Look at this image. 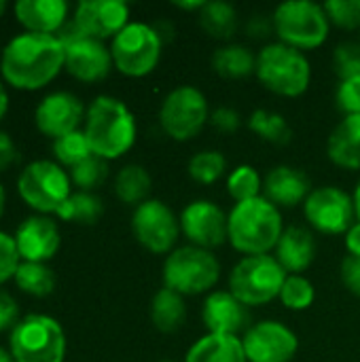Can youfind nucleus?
<instances>
[{
	"mask_svg": "<svg viewBox=\"0 0 360 362\" xmlns=\"http://www.w3.org/2000/svg\"><path fill=\"white\" fill-rule=\"evenodd\" d=\"M64 59L66 49L57 34L23 32L4 47L0 70L17 89H40L57 76Z\"/></svg>",
	"mask_w": 360,
	"mask_h": 362,
	"instance_id": "1",
	"label": "nucleus"
},
{
	"mask_svg": "<svg viewBox=\"0 0 360 362\" xmlns=\"http://www.w3.org/2000/svg\"><path fill=\"white\" fill-rule=\"evenodd\" d=\"M255 72L265 89L282 98L303 95L312 81V66L306 53L280 40L259 51Z\"/></svg>",
	"mask_w": 360,
	"mask_h": 362,
	"instance_id": "4",
	"label": "nucleus"
},
{
	"mask_svg": "<svg viewBox=\"0 0 360 362\" xmlns=\"http://www.w3.org/2000/svg\"><path fill=\"white\" fill-rule=\"evenodd\" d=\"M272 21L278 40L299 51L318 49L331 30L325 6L312 0H286L278 4Z\"/></svg>",
	"mask_w": 360,
	"mask_h": 362,
	"instance_id": "5",
	"label": "nucleus"
},
{
	"mask_svg": "<svg viewBox=\"0 0 360 362\" xmlns=\"http://www.w3.org/2000/svg\"><path fill=\"white\" fill-rule=\"evenodd\" d=\"M248 127L265 142L272 144H286L293 138V129L289 127L286 119L280 112H272V110H255L248 119Z\"/></svg>",
	"mask_w": 360,
	"mask_h": 362,
	"instance_id": "32",
	"label": "nucleus"
},
{
	"mask_svg": "<svg viewBox=\"0 0 360 362\" xmlns=\"http://www.w3.org/2000/svg\"><path fill=\"white\" fill-rule=\"evenodd\" d=\"M335 102H337V108L344 112V117L360 115V74L339 81L337 91H335Z\"/></svg>",
	"mask_w": 360,
	"mask_h": 362,
	"instance_id": "40",
	"label": "nucleus"
},
{
	"mask_svg": "<svg viewBox=\"0 0 360 362\" xmlns=\"http://www.w3.org/2000/svg\"><path fill=\"white\" fill-rule=\"evenodd\" d=\"M339 276H342L344 286L352 295L360 297V257L346 255V259L342 261V267H339Z\"/></svg>",
	"mask_w": 360,
	"mask_h": 362,
	"instance_id": "42",
	"label": "nucleus"
},
{
	"mask_svg": "<svg viewBox=\"0 0 360 362\" xmlns=\"http://www.w3.org/2000/svg\"><path fill=\"white\" fill-rule=\"evenodd\" d=\"M151 320L153 327L161 333L178 331L187 320V305L185 297L172 288H159L151 301Z\"/></svg>",
	"mask_w": 360,
	"mask_h": 362,
	"instance_id": "26",
	"label": "nucleus"
},
{
	"mask_svg": "<svg viewBox=\"0 0 360 362\" xmlns=\"http://www.w3.org/2000/svg\"><path fill=\"white\" fill-rule=\"evenodd\" d=\"M286 276L274 255L242 257L229 274V291L246 308L267 305L280 297Z\"/></svg>",
	"mask_w": 360,
	"mask_h": 362,
	"instance_id": "8",
	"label": "nucleus"
},
{
	"mask_svg": "<svg viewBox=\"0 0 360 362\" xmlns=\"http://www.w3.org/2000/svg\"><path fill=\"white\" fill-rule=\"evenodd\" d=\"M15 161H17V146L11 140V136L0 129V172L11 168Z\"/></svg>",
	"mask_w": 360,
	"mask_h": 362,
	"instance_id": "45",
	"label": "nucleus"
},
{
	"mask_svg": "<svg viewBox=\"0 0 360 362\" xmlns=\"http://www.w3.org/2000/svg\"><path fill=\"white\" fill-rule=\"evenodd\" d=\"M85 136L91 153L110 161L125 155L136 142L134 112L112 95H98L85 115Z\"/></svg>",
	"mask_w": 360,
	"mask_h": 362,
	"instance_id": "3",
	"label": "nucleus"
},
{
	"mask_svg": "<svg viewBox=\"0 0 360 362\" xmlns=\"http://www.w3.org/2000/svg\"><path fill=\"white\" fill-rule=\"evenodd\" d=\"M57 38L64 42L66 49V59L64 68L79 81L85 83H95L108 76L112 64V53L104 45V40L85 36L76 23H66L59 32Z\"/></svg>",
	"mask_w": 360,
	"mask_h": 362,
	"instance_id": "12",
	"label": "nucleus"
},
{
	"mask_svg": "<svg viewBox=\"0 0 360 362\" xmlns=\"http://www.w3.org/2000/svg\"><path fill=\"white\" fill-rule=\"evenodd\" d=\"M210 123H212L214 129H219L223 134H233V132H238V127L242 123V117L233 108L223 106V108H216L210 115Z\"/></svg>",
	"mask_w": 360,
	"mask_h": 362,
	"instance_id": "43",
	"label": "nucleus"
},
{
	"mask_svg": "<svg viewBox=\"0 0 360 362\" xmlns=\"http://www.w3.org/2000/svg\"><path fill=\"white\" fill-rule=\"evenodd\" d=\"M316 240L312 235V231H308L306 227H286L278 246H276V261L284 267L286 274H299L303 276V272L314 263L316 259Z\"/></svg>",
	"mask_w": 360,
	"mask_h": 362,
	"instance_id": "22",
	"label": "nucleus"
},
{
	"mask_svg": "<svg viewBox=\"0 0 360 362\" xmlns=\"http://www.w3.org/2000/svg\"><path fill=\"white\" fill-rule=\"evenodd\" d=\"M202 320L208 333L236 335L246 333L250 325V308H246L231 291H212L202 308Z\"/></svg>",
	"mask_w": 360,
	"mask_h": 362,
	"instance_id": "19",
	"label": "nucleus"
},
{
	"mask_svg": "<svg viewBox=\"0 0 360 362\" xmlns=\"http://www.w3.org/2000/svg\"><path fill=\"white\" fill-rule=\"evenodd\" d=\"M4 11H6V2H4V0H0V15H2Z\"/></svg>",
	"mask_w": 360,
	"mask_h": 362,
	"instance_id": "53",
	"label": "nucleus"
},
{
	"mask_svg": "<svg viewBox=\"0 0 360 362\" xmlns=\"http://www.w3.org/2000/svg\"><path fill=\"white\" fill-rule=\"evenodd\" d=\"M176 6L185 11H202L206 6V0H195V2H176Z\"/></svg>",
	"mask_w": 360,
	"mask_h": 362,
	"instance_id": "48",
	"label": "nucleus"
},
{
	"mask_svg": "<svg viewBox=\"0 0 360 362\" xmlns=\"http://www.w3.org/2000/svg\"><path fill=\"white\" fill-rule=\"evenodd\" d=\"M282 305L291 312H303L308 310L314 299H316V288L314 284L306 278V276H299V274H289L284 284H282V291H280V297Z\"/></svg>",
	"mask_w": 360,
	"mask_h": 362,
	"instance_id": "36",
	"label": "nucleus"
},
{
	"mask_svg": "<svg viewBox=\"0 0 360 362\" xmlns=\"http://www.w3.org/2000/svg\"><path fill=\"white\" fill-rule=\"evenodd\" d=\"M210 121V108L206 95L193 85H180L172 89L159 108V123L166 136L178 142L195 138Z\"/></svg>",
	"mask_w": 360,
	"mask_h": 362,
	"instance_id": "11",
	"label": "nucleus"
},
{
	"mask_svg": "<svg viewBox=\"0 0 360 362\" xmlns=\"http://www.w3.org/2000/svg\"><path fill=\"white\" fill-rule=\"evenodd\" d=\"M333 70L339 76V81L344 78H352L360 74V40H346L342 45L335 47L333 51Z\"/></svg>",
	"mask_w": 360,
	"mask_h": 362,
	"instance_id": "39",
	"label": "nucleus"
},
{
	"mask_svg": "<svg viewBox=\"0 0 360 362\" xmlns=\"http://www.w3.org/2000/svg\"><path fill=\"white\" fill-rule=\"evenodd\" d=\"M53 155H55L59 165H68L72 170L74 165H79L81 161H85L93 153H91V146L87 142L85 132L76 129V132H70V134L53 140Z\"/></svg>",
	"mask_w": 360,
	"mask_h": 362,
	"instance_id": "34",
	"label": "nucleus"
},
{
	"mask_svg": "<svg viewBox=\"0 0 360 362\" xmlns=\"http://www.w3.org/2000/svg\"><path fill=\"white\" fill-rule=\"evenodd\" d=\"M0 362H15V361H13L11 352H6L4 348H0Z\"/></svg>",
	"mask_w": 360,
	"mask_h": 362,
	"instance_id": "51",
	"label": "nucleus"
},
{
	"mask_svg": "<svg viewBox=\"0 0 360 362\" xmlns=\"http://www.w3.org/2000/svg\"><path fill=\"white\" fill-rule=\"evenodd\" d=\"M70 176L59 163L38 159L21 170L17 178V191L21 199L36 212L57 214V210L70 197Z\"/></svg>",
	"mask_w": 360,
	"mask_h": 362,
	"instance_id": "10",
	"label": "nucleus"
},
{
	"mask_svg": "<svg viewBox=\"0 0 360 362\" xmlns=\"http://www.w3.org/2000/svg\"><path fill=\"white\" fill-rule=\"evenodd\" d=\"M212 68L225 78H246L257 70V55L244 45H223L212 55Z\"/></svg>",
	"mask_w": 360,
	"mask_h": 362,
	"instance_id": "27",
	"label": "nucleus"
},
{
	"mask_svg": "<svg viewBox=\"0 0 360 362\" xmlns=\"http://www.w3.org/2000/svg\"><path fill=\"white\" fill-rule=\"evenodd\" d=\"M17 316H19L17 301L6 291L0 288V331H6V329L13 331V327L19 322Z\"/></svg>",
	"mask_w": 360,
	"mask_h": 362,
	"instance_id": "44",
	"label": "nucleus"
},
{
	"mask_svg": "<svg viewBox=\"0 0 360 362\" xmlns=\"http://www.w3.org/2000/svg\"><path fill=\"white\" fill-rule=\"evenodd\" d=\"M163 362H172V361H163Z\"/></svg>",
	"mask_w": 360,
	"mask_h": 362,
	"instance_id": "54",
	"label": "nucleus"
},
{
	"mask_svg": "<svg viewBox=\"0 0 360 362\" xmlns=\"http://www.w3.org/2000/svg\"><path fill=\"white\" fill-rule=\"evenodd\" d=\"M15 284L34 297H47L55 288V274L47 263L21 261L15 274Z\"/></svg>",
	"mask_w": 360,
	"mask_h": 362,
	"instance_id": "31",
	"label": "nucleus"
},
{
	"mask_svg": "<svg viewBox=\"0 0 360 362\" xmlns=\"http://www.w3.org/2000/svg\"><path fill=\"white\" fill-rule=\"evenodd\" d=\"M85 106L83 102L70 93V91H53L40 100L34 112L36 127L45 134L51 136L53 140L59 136H66L70 132L79 129V123L83 121Z\"/></svg>",
	"mask_w": 360,
	"mask_h": 362,
	"instance_id": "18",
	"label": "nucleus"
},
{
	"mask_svg": "<svg viewBox=\"0 0 360 362\" xmlns=\"http://www.w3.org/2000/svg\"><path fill=\"white\" fill-rule=\"evenodd\" d=\"M19 263H21V257H19L15 238L0 231V284L15 278Z\"/></svg>",
	"mask_w": 360,
	"mask_h": 362,
	"instance_id": "41",
	"label": "nucleus"
},
{
	"mask_svg": "<svg viewBox=\"0 0 360 362\" xmlns=\"http://www.w3.org/2000/svg\"><path fill=\"white\" fill-rule=\"evenodd\" d=\"M76 28L91 38H115L129 23V6L121 0H83L74 11Z\"/></svg>",
	"mask_w": 360,
	"mask_h": 362,
	"instance_id": "17",
	"label": "nucleus"
},
{
	"mask_svg": "<svg viewBox=\"0 0 360 362\" xmlns=\"http://www.w3.org/2000/svg\"><path fill=\"white\" fill-rule=\"evenodd\" d=\"M180 231L191 246L219 248L227 242V214L210 199H195L180 214Z\"/></svg>",
	"mask_w": 360,
	"mask_h": 362,
	"instance_id": "16",
	"label": "nucleus"
},
{
	"mask_svg": "<svg viewBox=\"0 0 360 362\" xmlns=\"http://www.w3.org/2000/svg\"><path fill=\"white\" fill-rule=\"evenodd\" d=\"M221 278V263L212 250L182 246L172 250L163 263V286L182 297L210 293Z\"/></svg>",
	"mask_w": 360,
	"mask_h": 362,
	"instance_id": "6",
	"label": "nucleus"
},
{
	"mask_svg": "<svg viewBox=\"0 0 360 362\" xmlns=\"http://www.w3.org/2000/svg\"><path fill=\"white\" fill-rule=\"evenodd\" d=\"M185 362H248L244 344L236 335L208 333L199 337L189 350Z\"/></svg>",
	"mask_w": 360,
	"mask_h": 362,
	"instance_id": "25",
	"label": "nucleus"
},
{
	"mask_svg": "<svg viewBox=\"0 0 360 362\" xmlns=\"http://www.w3.org/2000/svg\"><path fill=\"white\" fill-rule=\"evenodd\" d=\"M132 231L140 246L153 255H170L178 242L180 218L161 199H146L136 206L132 216Z\"/></svg>",
	"mask_w": 360,
	"mask_h": 362,
	"instance_id": "13",
	"label": "nucleus"
},
{
	"mask_svg": "<svg viewBox=\"0 0 360 362\" xmlns=\"http://www.w3.org/2000/svg\"><path fill=\"white\" fill-rule=\"evenodd\" d=\"M303 214L308 223L325 235H346V231L356 223L352 195L337 187L312 189L303 204Z\"/></svg>",
	"mask_w": 360,
	"mask_h": 362,
	"instance_id": "14",
	"label": "nucleus"
},
{
	"mask_svg": "<svg viewBox=\"0 0 360 362\" xmlns=\"http://www.w3.org/2000/svg\"><path fill=\"white\" fill-rule=\"evenodd\" d=\"M151 174L146 172V168L138 165V163H129L125 168L119 170L117 178H115V193L123 204H144L149 193H151Z\"/></svg>",
	"mask_w": 360,
	"mask_h": 362,
	"instance_id": "28",
	"label": "nucleus"
},
{
	"mask_svg": "<svg viewBox=\"0 0 360 362\" xmlns=\"http://www.w3.org/2000/svg\"><path fill=\"white\" fill-rule=\"evenodd\" d=\"M227 191L236 199V204L248 202V199L261 197L263 180H261L259 172L252 165L244 163V165H238V168H233L229 172V176H227Z\"/></svg>",
	"mask_w": 360,
	"mask_h": 362,
	"instance_id": "35",
	"label": "nucleus"
},
{
	"mask_svg": "<svg viewBox=\"0 0 360 362\" xmlns=\"http://www.w3.org/2000/svg\"><path fill=\"white\" fill-rule=\"evenodd\" d=\"M102 212H104V204L98 195L89 191H76V193H70V197L57 210V216L68 223L93 225L102 216Z\"/></svg>",
	"mask_w": 360,
	"mask_h": 362,
	"instance_id": "30",
	"label": "nucleus"
},
{
	"mask_svg": "<svg viewBox=\"0 0 360 362\" xmlns=\"http://www.w3.org/2000/svg\"><path fill=\"white\" fill-rule=\"evenodd\" d=\"M272 30H274V21L267 19V17H263V15H255V17L250 19V23H248V34L255 36V38H263V36H267Z\"/></svg>",
	"mask_w": 360,
	"mask_h": 362,
	"instance_id": "46",
	"label": "nucleus"
},
{
	"mask_svg": "<svg viewBox=\"0 0 360 362\" xmlns=\"http://www.w3.org/2000/svg\"><path fill=\"white\" fill-rule=\"evenodd\" d=\"M346 250H348V255L360 257V221H356L346 231Z\"/></svg>",
	"mask_w": 360,
	"mask_h": 362,
	"instance_id": "47",
	"label": "nucleus"
},
{
	"mask_svg": "<svg viewBox=\"0 0 360 362\" xmlns=\"http://www.w3.org/2000/svg\"><path fill=\"white\" fill-rule=\"evenodd\" d=\"M284 233L280 208L263 195L240 202L227 214V240L244 257L269 255Z\"/></svg>",
	"mask_w": 360,
	"mask_h": 362,
	"instance_id": "2",
	"label": "nucleus"
},
{
	"mask_svg": "<svg viewBox=\"0 0 360 362\" xmlns=\"http://www.w3.org/2000/svg\"><path fill=\"white\" fill-rule=\"evenodd\" d=\"M11 356L15 362H64L66 335L62 325L45 314H28L11 331Z\"/></svg>",
	"mask_w": 360,
	"mask_h": 362,
	"instance_id": "7",
	"label": "nucleus"
},
{
	"mask_svg": "<svg viewBox=\"0 0 360 362\" xmlns=\"http://www.w3.org/2000/svg\"><path fill=\"white\" fill-rule=\"evenodd\" d=\"M4 199H6V195H4V189H2V182H0V216L4 212Z\"/></svg>",
	"mask_w": 360,
	"mask_h": 362,
	"instance_id": "52",
	"label": "nucleus"
},
{
	"mask_svg": "<svg viewBox=\"0 0 360 362\" xmlns=\"http://www.w3.org/2000/svg\"><path fill=\"white\" fill-rule=\"evenodd\" d=\"M6 110H8V95H6V89H4V85L0 83V119L6 115Z\"/></svg>",
	"mask_w": 360,
	"mask_h": 362,
	"instance_id": "49",
	"label": "nucleus"
},
{
	"mask_svg": "<svg viewBox=\"0 0 360 362\" xmlns=\"http://www.w3.org/2000/svg\"><path fill=\"white\" fill-rule=\"evenodd\" d=\"M242 344L248 362H291L299 350L297 335L278 320L252 325L244 333Z\"/></svg>",
	"mask_w": 360,
	"mask_h": 362,
	"instance_id": "15",
	"label": "nucleus"
},
{
	"mask_svg": "<svg viewBox=\"0 0 360 362\" xmlns=\"http://www.w3.org/2000/svg\"><path fill=\"white\" fill-rule=\"evenodd\" d=\"M329 159L344 170H360V115L344 117L327 140Z\"/></svg>",
	"mask_w": 360,
	"mask_h": 362,
	"instance_id": "24",
	"label": "nucleus"
},
{
	"mask_svg": "<svg viewBox=\"0 0 360 362\" xmlns=\"http://www.w3.org/2000/svg\"><path fill=\"white\" fill-rule=\"evenodd\" d=\"M108 176V163L106 159L98 157V155H91L87 157L85 161H81L79 165H74L70 170V180L81 189V191H89L100 187Z\"/></svg>",
	"mask_w": 360,
	"mask_h": 362,
	"instance_id": "37",
	"label": "nucleus"
},
{
	"mask_svg": "<svg viewBox=\"0 0 360 362\" xmlns=\"http://www.w3.org/2000/svg\"><path fill=\"white\" fill-rule=\"evenodd\" d=\"M13 238L21 261H32V263H47L49 259H53V255L62 244L57 223L45 214L28 216L17 227Z\"/></svg>",
	"mask_w": 360,
	"mask_h": 362,
	"instance_id": "20",
	"label": "nucleus"
},
{
	"mask_svg": "<svg viewBox=\"0 0 360 362\" xmlns=\"http://www.w3.org/2000/svg\"><path fill=\"white\" fill-rule=\"evenodd\" d=\"M312 193V182L306 172L291 165H278L263 178V197L276 208H295L306 204Z\"/></svg>",
	"mask_w": 360,
	"mask_h": 362,
	"instance_id": "21",
	"label": "nucleus"
},
{
	"mask_svg": "<svg viewBox=\"0 0 360 362\" xmlns=\"http://www.w3.org/2000/svg\"><path fill=\"white\" fill-rule=\"evenodd\" d=\"M163 51V38L155 25L142 21H129L110 45L112 64L125 76H146L151 74Z\"/></svg>",
	"mask_w": 360,
	"mask_h": 362,
	"instance_id": "9",
	"label": "nucleus"
},
{
	"mask_svg": "<svg viewBox=\"0 0 360 362\" xmlns=\"http://www.w3.org/2000/svg\"><path fill=\"white\" fill-rule=\"evenodd\" d=\"M199 23L212 38L229 40L238 30V13L229 2L210 0L199 11Z\"/></svg>",
	"mask_w": 360,
	"mask_h": 362,
	"instance_id": "29",
	"label": "nucleus"
},
{
	"mask_svg": "<svg viewBox=\"0 0 360 362\" xmlns=\"http://www.w3.org/2000/svg\"><path fill=\"white\" fill-rule=\"evenodd\" d=\"M15 15L25 32L57 34L66 25L68 2L66 0H19Z\"/></svg>",
	"mask_w": 360,
	"mask_h": 362,
	"instance_id": "23",
	"label": "nucleus"
},
{
	"mask_svg": "<svg viewBox=\"0 0 360 362\" xmlns=\"http://www.w3.org/2000/svg\"><path fill=\"white\" fill-rule=\"evenodd\" d=\"M189 176L199 185H214L227 172V159L219 151H202L189 159Z\"/></svg>",
	"mask_w": 360,
	"mask_h": 362,
	"instance_id": "33",
	"label": "nucleus"
},
{
	"mask_svg": "<svg viewBox=\"0 0 360 362\" xmlns=\"http://www.w3.org/2000/svg\"><path fill=\"white\" fill-rule=\"evenodd\" d=\"M323 6L333 25L344 30L360 28V0H327Z\"/></svg>",
	"mask_w": 360,
	"mask_h": 362,
	"instance_id": "38",
	"label": "nucleus"
},
{
	"mask_svg": "<svg viewBox=\"0 0 360 362\" xmlns=\"http://www.w3.org/2000/svg\"><path fill=\"white\" fill-rule=\"evenodd\" d=\"M352 199H354V208H356V221H360V180L359 185H356V189H354Z\"/></svg>",
	"mask_w": 360,
	"mask_h": 362,
	"instance_id": "50",
	"label": "nucleus"
}]
</instances>
